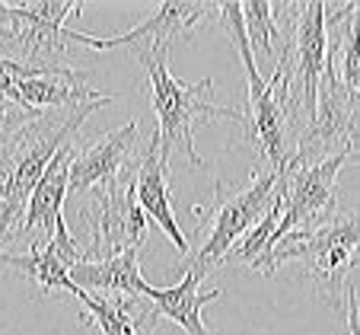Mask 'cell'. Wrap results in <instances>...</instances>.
<instances>
[{"label":"cell","mask_w":360,"mask_h":335,"mask_svg":"<svg viewBox=\"0 0 360 335\" xmlns=\"http://www.w3.org/2000/svg\"><path fill=\"white\" fill-rule=\"evenodd\" d=\"M137 61L147 70L150 106L157 112V147L166 166H172V157L179 151L188 157L191 166H204V160L195 151V125L211 122V118H233L243 122L239 109H226L211 99L214 77H204L198 83H182L169 74V45H153L137 51Z\"/></svg>","instance_id":"6da1fadb"},{"label":"cell","mask_w":360,"mask_h":335,"mask_svg":"<svg viewBox=\"0 0 360 335\" xmlns=\"http://www.w3.org/2000/svg\"><path fill=\"white\" fill-rule=\"evenodd\" d=\"M303 262L306 278L316 284L332 310H341L347 284H354V262H357V217L351 211L332 217L313 230H293L268 253L262 274L271 278L278 265Z\"/></svg>","instance_id":"7a4b0ae2"},{"label":"cell","mask_w":360,"mask_h":335,"mask_svg":"<svg viewBox=\"0 0 360 335\" xmlns=\"http://www.w3.org/2000/svg\"><path fill=\"white\" fill-rule=\"evenodd\" d=\"M217 20L230 32L233 45L239 51V61L245 70V83H249V115H243L245 137L255 153L252 163V176H265V172H281L290 160V125H287V112L278 103V74L271 80H262L259 68H255V55L249 48L243 29V10L239 4H220Z\"/></svg>","instance_id":"3957f363"},{"label":"cell","mask_w":360,"mask_h":335,"mask_svg":"<svg viewBox=\"0 0 360 335\" xmlns=\"http://www.w3.org/2000/svg\"><path fill=\"white\" fill-rule=\"evenodd\" d=\"M217 189V198H214L211 208H201L195 205L191 214H195V224L198 227H207L204 233L201 246L198 253L185 255V272H195V274H207L211 268L224 265L230 259V253L236 249V243L259 224V217L265 214V208L271 205L274 191H278V172H265V176H252L249 189H239L230 191L224 185V179L214 182Z\"/></svg>","instance_id":"277c9868"},{"label":"cell","mask_w":360,"mask_h":335,"mask_svg":"<svg viewBox=\"0 0 360 335\" xmlns=\"http://www.w3.org/2000/svg\"><path fill=\"white\" fill-rule=\"evenodd\" d=\"M351 153L354 147H338L328 157L309 160V163L287 160V166L278 172L281 224L274 233V246L287 233L313 230V227H322L332 217H338V185H335V179H338L341 166L351 160Z\"/></svg>","instance_id":"5b68a950"},{"label":"cell","mask_w":360,"mask_h":335,"mask_svg":"<svg viewBox=\"0 0 360 335\" xmlns=\"http://www.w3.org/2000/svg\"><path fill=\"white\" fill-rule=\"evenodd\" d=\"M137 163V157H134ZM134 163L122 170V176L105 189H93V201L83 208V220L93 230V243L83 253V262L112 259L118 253L137 249L141 253L147 217L134 198Z\"/></svg>","instance_id":"8992f818"},{"label":"cell","mask_w":360,"mask_h":335,"mask_svg":"<svg viewBox=\"0 0 360 335\" xmlns=\"http://www.w3.org/2000/svg\"><path fill=\"white\" fill-rule=\"evenodd\" d=\"M141 122L131 118L128 125L109 131L102 141L89 144L83 151H74L70 160V176H68V195H83L93 189H105L112 185L128 163H134L137 151H141V134H137Z\"/></svg>","instance_id":"52a82bcc"},{"label":"cell","mask_w":360,"mask_h":335,"mask_svg":"<svg viewBox=\"0 0 360 335\" xmlns=\"http://www.w3.org/2000/svg\"><path fill=\"white\" fill-rule=\"evenodd\" d=\"M83 262V249L77 246L74 233L68 230V220L58 217L55 233L45 243H32L26 255H0V268H13V272L32 278L41 291H68L77 294V284L70 281V268Z\"/></svg>","instance_id":"ba28073f"},{"label":"cell","mask_w":360,"mask_h":335,"mask_svg":"<svg viewBox=\"0 0 360 335\" xmlns=\"http://www.w3.org/2000/svg\"><path fill=\"white\" fill-rule=\"evenodd\" d=\"M220 4H201V0H169L160 4L157 13L147 16L141 26H134L124 35H112V39H99V51H115V48H128V51H143L153 45H172L176 35H188L198 23L217 20Z\"/></svg>","instance_id":"9c48e42d"},{"label":"cell","mask_w":360,"mask_h":335,"mask_svg":"<svg viewBox=\"0 0 360 335\" xmlns=\"http://www.w3.org/2000/svg\"><path fill=\"white\" fill-rule=\"evenodd\" d=\"M134 198L141 205L147 224H157L160 230L169 236V243L182 255H188V236L182 233L176 220V211L169 205V166L163 163L157 147V137L150 134V141L137 151L134 163Z\"/></svg>","instance_id":"30bf717a"},{"label":"cell","mask_w":360,"mask_h":335,"mask_svg":"<svg viewBox=\"0 0 360 335\" xmlns=\"http://www.w3.org/2000/svg\"><path fill=\"white\" fill-rule=\"evenodd\" d=\"M102 93L86 87V74L77 68H51L35 70L32 77L13 89L7 103L26 112H58V109H77L83 103H93Z\"/></svg>","instance_id":"8fae6325"},{"label":"cell","mask_w":360,"mask_h":335,"mask_svg":"<svg viewBox=\"0 0 360 335\" xmlns=\"http://www.w3.org/2000/svg\"><path fill=\"white\" fill-rule=\"evenodd\" d=\"M77 301L83 303L80 322L93 326L99 335H153L160 326V313L147 297L137 294H112L93 297L77 287Z\"/></svg>","instance_id":"7c38bea8"},{"label":"cell","mask_w":360,"mask_h":335,"mask_svg":"<svg viewBox=\"0 0 360 335\" xmlns=\"http://www.w3.org/2000/svg\"><path fill=\"white\" fill-rule=\"evenodd\" d=\"M70 160H74V141H68L61 151L51 157V163L45 166L41 179L35 182L16 236H22V233H41L45 239H51L58 217H61V205H64V198H68Z\"/></svg>","instance_id":"4fadbf2b"},{"label":"cell","mask_w":360,"mask_h":335,"mask_svg":"<svg viewBox=\"0 0 360 335\" xmlns=\"http://www.w3.org/2000/svg\"><path fill=\"white\" fill-rule=\"evenodd\" d=\"M147 297L153 307H157L160 320L176 322L179 329H185L188 335H211L204 326V307L224 297V287H214V291H201V274L185 272V278L176 287H147Z\"/></svg>","instance_id":"5bb4252c"},{"label":"cell","mask_w":360,"mask_h":335,"mask_svg":"<svg viewBox=\"0 0 360 335\" xmlns=\"http://www.w3.org/2000/svg\"><path fill=\"white\" fill-rule=\"evenodd\" d=\"M70 281L80 291H112V294H147V281L141 274V262H137V249L118 253L112 259L99 262H77L70 268Z\"/></svg>","instance_id":"9a60e30c"},{"label":"cell","mask_w":360,"mask_h":335,"mask_svg":"<svg viewBox=\"0 0 360 335\" xmlns=\"http://www.w3.org/2000/svg\"><path fill=\"white\" fill-rule=\"evenodd\" d=\"M243 10V29H245V39H249V48L255 51H265L268 58L278 61V51H274V42L281 39V26H278V16H274V4L268 0H245L239 4Z\"/></svg>","instance_id":"2e32d148"},{"label":"cell","mask_w":360,"mask_h":335,"mask_svg":"<svg viewBox=\"0 0 360 335\" xmlns=\"http://www.w3.org/2000/svg\"><path fill=\"white\" fill-rule=\"evenodd\" d=\"M39 68H29V64L22 61H13L10 55H0V99L7 103L10 96H13V89L20 87L26 77H32Z\"/></svg>","instance_id":"e0dca14e"},{"label":"cell","mask_w":360,"mask_h":335,"mask_svg":"<svg viewBox=\"0 0 360 335\" xmlns=\"http://www.w3.org/2000/svg\"><path fill=\"white\" fill-rule=\"evenodd\" d=\"M41 115H45V112H26V109H16V106H10V103L0 99V131H16L26 122L41 118Z\"/></svg>","instance_id":"ac0fdd59"},{"label":"cell","mask_w":360,"mask_h":335,"mask_svg":"<svg viewBox=\"0 0 360 335\" xmlns=\"http://www.w3.org/2000/svg\"><path fill=\"white\" fill-rule=\"evenodd\" d=\"M341 320H345L341 335H357V281L347 284V291H345V301H341Z\"/></svg>","instance_id":"d6986e66"},{"label":"cell","mask_w":360,"mask_h":335,"mask_svg":"<svg viewBox=\"0 0 360 335\" xmlns=\"http://www.w3.org/2000/svg\"><path fill=\"white\" fill-rule=\"evenodd\" d=\"M4 134H7V131H0V205L7 198V182H10V163H7V153H4Z\"/></svg>","instance_id":"ffe728a7"}]
</instances>
